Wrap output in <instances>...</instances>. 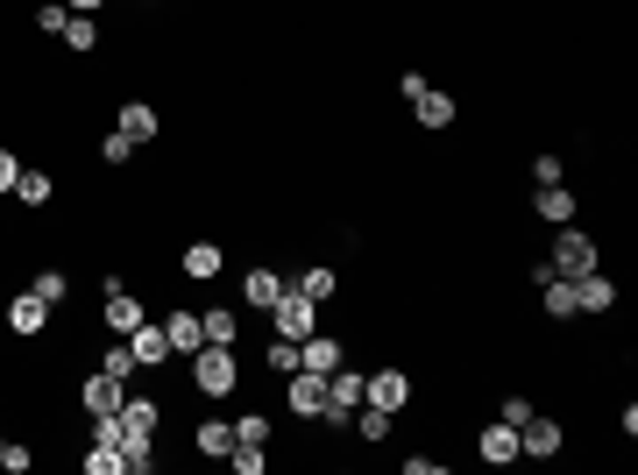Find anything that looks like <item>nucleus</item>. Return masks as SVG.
<instances>
[{"label":"nucleus","instance_id":"c85d7f7f","mask_svg":"<svg viewBox=\"0 0 638 475\" xmlns=\"http://www.w3.org/2000/svg\"><path fill=\"white\" fill-rule=\"evenodd\" d=\"M65 43L79 50V57H86V50H100V22H92V14H71V22H65Z\"/></svg>","mask_w":638,"mask_h":475},{"label":"nucleus","instance_id":"f257e3e1","mask_svg":"<svg viewBox=\"0 0 638 475\" xmlns=\"http://www.w3.org/2000/svg\"><path fill=\"white\" fill-rule=\"evenodd\" d=\"M192 390H199V397H235V390H242L235 348H213V340H206V348L192 355Z\"/></svg>","mask_w":638,"mask_h":475},{"label":"nucleus","instance_id":"bb28decb","mask_svg":"<svg viewBox=\"0 0 638 475\" xmlns=\"http://www.w3.org/2000/svg\"><path fill=\"white\" fill-rule=\"evenodd\" d=\"M263 363H269V376H298L305 369V355H298V340H269V348H263Z\"/></svg>","mask_w":638,"mask_h":475},{"label":"nucleus","instance_id":"2f4dec72","mask_svg":"<svg viewBox=\"0 0 638 475\" xmlns=\"http://www.w3.org/2000/svg\"><path fill=\"white\" fill-rule=\"evenodd\" d=\"M29 291L43 298V306H65V291H71V284H65V270H43V277H29Z\"/></svg>","mask_w":638,"mask_h":475},{"label":"nucleus","instance_id":"9d476101","mask_svg":"<svg viewBox=\"0 0 638 475\" xmlns=\"http://www.w3.org/2000/svg\"><path fill=\"white\" fill-rule=\"evenodd\" d=\"M43 327H50V306H43V298H36V291H14V298H8V334L36 340Z\"/></svg>","mask_w":638,"mask_h":475},{"label":"nucleus","instance_id":"b1692460","mask_svg":"<svg viewBox=\"0 0 638 475\" xmlns=\"http://www.w3.org/2000/svg\"><path fill=\"white\" fill-rule=\"evenodd\" d=\"M14 199H22V206H50V199H57V178H50V170H29V164H22V178H14Z\"/></svg>","mask_w":638,"mask_h":475},{"label":"nucleus","instance_id":"4c0bfd02","mask_svg":"<svg viewBox=\"0 0 638 475\" xmlns=\"http://www.w3.org/2000/svg\"><path fill=\"white\" fill-rule=\"evenodd\" d=\"M404 475H448V462L440 454H404Z\"/></svg>","mask_w":638,"mask_h":475},{"label":"nucleus","instance_id":"2eb2a0df","mask_svg":"<svg viewBox=\"0 0 638 475\" xmlns=\"http://www.w3.org/2000/svg\"><path fill=\"white\" fill-rule=\"evenodd\" d=\"M298 355H305V369H313V376H334V369L347 363V355H341V334H305Z\"/></svg>","mask_w":638,"mask_h":475},{"label":"nucleus","instance_id":"7c9ffc66","mask_svg":"<svg viewBox=\"0 0 638 475\" xmlns=\"http://www.w3.org/2000/svg\"><path fill=\"white\" fill-rule=\"evenodd\" d=\"M128 157H135V142L121 136V128H107V136H100V164H107V170H121Z\"/></svg>","mask_w":638,"mask_h":475},{"label":"nucleus","instance_id":"7ed1b4c3","mask_svg":"<svg viewBox=\"0 0 638 475\" xmlns=\"http://www.w3.org/2000/svg\"><path fill=\"white\" fill-rule=\"evenodd\" d=\"M269 319H277V334H284V340H305V334H320V306L298 291V284H284V298L269 306Z\"/></svg>","mask_w":638,"mask_h":475},{"label":"nucleus","instance_id":"0eeeda50","mask_svg":"<svg viewBox=\"0 0 638 475\" xmlns=\"http://www.w3.org/2000/svg\"><path fill=\"white\" fill-rule=\"evenodd\" d=\"M362 405H376V412H391V419H397V412L412 405V376H404V369H376L370 384H362Z\"/></svg>","mask_w":638,"mask_h":475},{"label":"nucleus","instance_id":"58836bf2","mask_svg":"<svg viewBox=\"0 0 638 475\" xmlns=\"http://www.w3.org/2000/svg\"><path fill=\"white\" fill-rule=\"evenodd\" d=\"M14 178H22V157H14V149H0V192H14Z\"/></svg>","mask_w":638,"mask_h":475},{"label":"nucleus","instance_id":"c9c22d12","mask_svg":"<svg viewBox=\"0 0 638 475\" xmlns=\"http://www.w3.org/2000/svg\"><path fill=\"white\" fill-rule=\"evenodd\" d=\"M0 468H8V475H29V468H36V447L8 441V447H0Z\"/></svg>","mask_w":638,"mask_h":475},{"label":"nucleus","instance_id":"423d86ee","mask_svg":"<svg viewBox=\"0 0 638 475\" xmlns=\"http://www.w3.org/2000/svg\"><path fill=\"white\" fill-rule=\"evenodd\" d=\"M560 447H568V426H560V419H539V412H532V419L518 426V454H526V462H553Z\"/></svg>","mask_w":638,"mask_h":475},{"label":"nucleus","instance_id":"72a5a7b5","mask_svg":"<svg viewBox=\"0 0 638 475\" xmlns=\"http://www.w3.org/2000/svg\"><path fill=\"white\" fill-rule=\"evenodd\" d=\"M235 441H248V447H269V419H263V412H242V419H235Z\"/></svg>","mask_w":638,"mask_h":475},{"label":"nucleus","instance_id":"e433bc0d","mask_svg":"<svg viewBox=\"0 0 638 475\" xmlns=\"http://www.w3.org/2000/svg\"><path fill=\"white\" fill-rule=\"evenodd\" d=\"M497 419H504V426H526V419H532V397H504V405H497Z\"/></svg>","mask_w":638,"mask_h":475},{"label":"nucleus","instance_id":"ea45409f","mask_svg":"<svg viewBox=\"0 0 638 475\" xmlns=\"http://www.w3.org/2000/svg\"><path fill=\"white\" fill-rule=\"evenodd\" d=\"M65 8H71V14H100L107 0H65Z\"/></svg>","mask_w":638,"mask_h":475},{"label":"nucleus","instance_id":"20e7f679","mask_svg":"<svg viewBox=\"0 0 638 475\" xmlns=\"http://www.w3.org/2000/svg\"><path fill=\"white\" fill-rule=\"evenodd\" d=\"M143 319H149V306H143V298H135V291H128V284H121V277H107V306H100V327H107V334H121V340H128L135 327H143Z\"/></svg>","mask_w":638,"mask_h":475},{"label":"nucleus","instance_id":"4be33fe9","mask_svg":"<svg viewBox=\"0 0 638 475\" xmlns=\"http://www.w3.org/2000/svg\"><path fill=\"white\" fill-rule=\"evenodd\" d=\"M298 291L313 298V306H334V298H341V270H326V263H313V270L298 277Z\"/></svg>","mask_w":638,"mask_h":475},{"label":"nucleus","instance_id":"1a4fd4ad","mask_svg":"<svg viewBox=\"0 0 638 475\" xmlns=\"http://www.w3.org/2000/svg\"><path fill=\"white\" fill-rule=\"evenodd\" d=\"M121 397H128V384H114L107 369H92L86 390H79V405H86V419H107V412H121Z\"/></svg>","mask_w":638,"mask_h":475},{"label":"nucleus","instance_id":"9b49d317","mask_svg":"<svg viewBox=\"0 0 638 475\" xmlns=\"http://www.w3.org/2000/svg\"><path fill=\"white\" fill-rule=\"evenodd\" d=\"M128 348H135V363H143V369H164V363H170V334H164V319H143V327L128 334Z\"/></svg>","mask_w":638,"mask_h":475},{"label":"nucleus","instance_id":"a19ab883","mask_svg":"<svg viewBox=\"0 0 638 475\" xmlns=\"http://www.w3.org/2000/svg\"><path fill=\"white\" fill-rule=\"evenodd\" d=\"M0 447H8V441H0Z\"/></svg>","mask_w":638,"mask_h":475},{"label":"nucleus","instance_id":"473e14b6","mask_svg":"<svg viewBox=\"0 0 638 475\" xmlns=\"http://www.w3.org/2000/svg\"><path fill=\"white\" fill-rule=\"evenodd\" d=\"M532 185H568V164H560L553 149H539V157H532Z\"/></svg>","mask_w":638,"mask_h":475},{"label":"nucleus","instance_id":"6ab92c4d","mask_svg":"<svg viewBox=\"0 0 638 475\" xmlns=\"http://www.w3.org/2000/svg\"><path fill=\"white\" fill-rule=\"evenodd\" d=\"M539 220H547V227H568L575 214H582V206H575V192H568V185H539Z\"/></svg>","mask_w":638,"mask_h":475},{"label":"nucleus","instance_id":"4468645a","mask_svg":"<svg viewBox=\"0 0 638 475\" xmlns=\"http://www.w3.org/2000/svg\"><path fill=\"white\" fill-rule=\"evenodd\" d=\"M277 298H284V277L269 270V263H256V270L242 277V306H256V313H269V306H277Z\"/></svg>","mask_w":638,"mask_h":475},{"label":"nucleus","instance_id":"dca6fc26","mask_svg":"<svg viewBox=\"0 0 638 475\" xmlns=\"http://www.w3.org/2000/svg\"><path fill=\"white\" fill-rule=\"evenodd\" d=\"M114 128H121L128 142H157V128H164V121H157V107H149V100H128L121 113H114Z\"/></svg>","mask_w":638,"mask_h":475},{"label":"nucleus","instance_id":"f03ea898","mask_svg":"<svg viewBox=\"0 0 638 475\" xmlns=\"http://www.w3.org/2000/svg\"><path fill=\"white\" fill-rule=\"evenodd\" d=\"M596 263H603V256H596V235H582V227L568 220L553 235V277H589Z\"/></svg>","mask_w":638,"mask_h":475},{"label":"nucleus","instance_id":"39448f33","mask_svg":"<svg viewBox=\"0 0 638 475\" xmlns=\"http://www.w3.org/2000/svg\"><path fill=\"white\" fill-rule=\"evenodd\" d=\"M362 384H370V376H362V369H347V363H341L334 376H326V405H320V419H326V426H341V419H347V412H355V405H362Z\"/></svg>","mask_w":638,"mask_h":475},{"label":"nucleus","instance_id":"393cba45","mask_svg":"<svg viewBox=\"0 0 638 475\" xmlns=\"http://www.w3.org/2000/svg\"><path fill=\"white\" fill-rule=\"evenodd\" d=\"M100 369L114 376V384H128V376H143V363H135V348H128V340H121V334H114V340H107V355H100Z\"/></svg>","mask_w":638,"mask_h":475},{"label":"nucleus","instance_id":"aec40b11","mask_svg":"<svg viewBox=\"0 0 638 475\" xmlns=\"http://www.w3.org/2000/svg\"><path fill=\"white\" fill-rule=\"evenodd\" d=\"M412 107H419V128H454V92H433V86H425Z\"/></svg>","mask_w":638,"mask_h":475},{"label":"nucleus","instance_id":"ddd939ff","mask_svg":"<svg viewBox=\"0 0 638 475\" xmlns=\"http://www.w3.org/2000/svg\"><path fill=\"white\" fill-rule=\"evenodd\" d=\"M475 454H482L490 468H504V462H526V454H518V426H504V419H497V426H482Z\"/></svg>","mask_w":638,"mask_h":475},{"label":"nucleus","instance_id":"f8f14e48","mask_svg":"<svg viewBox=\"0 0 638 475\" xmlns=\"http://www.w3.org/2000/svg\"><path fill=\"white\" fill-rule=\"evenodd\" d=\"M178 270L192 277V284H213L227 270V256H220V241H185V256H178Z\"/></svg>","mask_w":638,"mask_h":475},{"label":"nucleus","instance_id":"a878e982","mask_svg":"<svg viewBox=\"0 0 638 475\" xmlns=\"http://www.w3.org/2000/svg\"><path fill=\"white\" fill-rule=\"evenodd\" d=\"M347 419H355V433H362L370 447H383V441H391V412H376V405H355Z\"/></svg>","mask_w":638,"mask_h":475},{"label":"nucleus","instance_id":"412c9836","mask_svg":"<svg viewBox=\"0 0 638 475\" xmlns=\"http://www.w3.org/2000/svg\"><path fill=\"white\" fill-rule=\"evenodd\" d=\"M192 447H199L206 462H227V447H235V426H227V419H206L199 433H192Z\"/></svg>","mask_w":638,"mask_h":475},{"label":"nucleus","instance_id":"f3484780","mask_svg":"<svg viewBox=\"0 0 638 475\" xmlns=\"http://www.w3.org/2000/svg\"><path fill=\"white\" fill-rule=\"evenodd\" d=\"M617 306V284L603 270H589V277H575V313H610Z\"/></svg>","mask_w":638,"mask_h":475},{"label":"nucleus","instance_id":"6e6552de","mask_svg":"<svg viewBox=\"0 0 638 475\" xmlns=\"http://www.w3.org/2000/svg\"><path fill=\"white\" fill-rule=\"evenodd\" d=\"M284 405H292L298 419H320V405H326V376H313V369L284 376Z\"/></svg>","mask_w":638,"mask_h":475},{"label":"nucleus","instance_id":"cd10ccee","mask_svg":"<svg viewBox=\"0 0 638 475\" xmlns=\"http://www.w3.org/2000/svg\"><path fill=\"white\" fill-rule=\"evenodd\" d=\"M199 334L213 340V348H235V313H227V306H206V313H199Z\"/></svg>","mask_w":638,"mask_h":475},{"label":"nucleus","instance_id":"f704fd0d","mask_svg":"<svg viewBox=\"0 0 638 475\" xmlns=\"http://www.w3.org/2000/svg\"><path fill=\"white\" fill-rule=\"evenodd\" d=\"M65 22H71L65 0H43V8H36V29H43V36H65Z\"/></svg>","mask_w":638,"mask_h":475},{"label":"nucleus","instance_id":"5701e85b","mask_svg":"<svg viewBox=\"0 0 638 475\" xmlns=\"http://www.w3.org/2000/svg\"><path fill=\"white\" fill-rule=\"evenodd\" d=\"M539 306H547V319H575V277H547L539 284Z\"/></svg>","mask_w":638,"mask_h":475},{"label":"nucleus","instance_id":"a211bd4d","mask_svg":"<svg viewBox=\"0 0 638 475\" xmlns=\"http://www.w3.org/2000/svg\"><path fill=\"white\" fill-rule=\"evenodd\" d=\"M164 334H170V355H199V348H206V334H199V313H185V306H170Z\"/></svg>","mask_w":638,"mask_h":475},{"label":"nucleus","instance_id":"c756f323","mask_svg":"<svg viewBox=\"0 0 638 475\" xmlns=\"http://www.w3.org/2000/svg\"><path fill=\"white\" fill-rule=\"evenodd\" d=\"M128 468V454L121 447H100V441H92V454H86V475H121Z\"/></svg>","mask_w":638,"mask_h":475}]
</instances>
